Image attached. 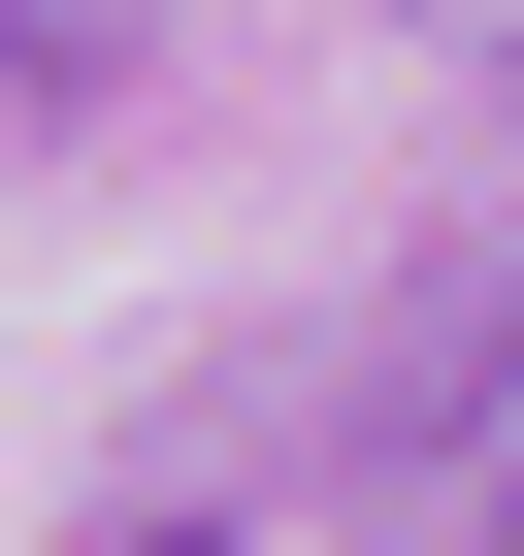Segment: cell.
<instances>
[{
  "instance_id": "cell-1",
  "label": "cell",
  "mask_w": 524,
  "mask_h": 556,
  "mask_svg": "<svg viewBox=\"0 0 524 556\" xmlns=\"http://www.w3.org/2000/svg\"><path fill=\"white\" fill-rule=\"evenodd\" d=\"M99 34H132V0H0V66H99Z\"/></svg>"
}]
</instances>
